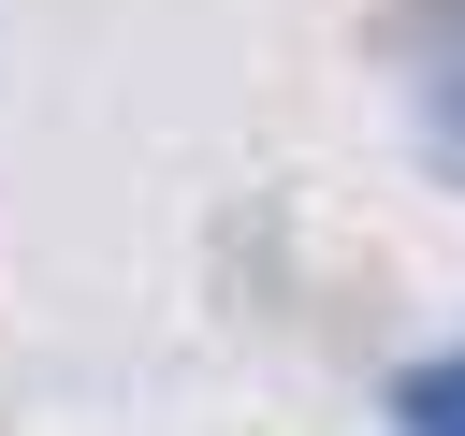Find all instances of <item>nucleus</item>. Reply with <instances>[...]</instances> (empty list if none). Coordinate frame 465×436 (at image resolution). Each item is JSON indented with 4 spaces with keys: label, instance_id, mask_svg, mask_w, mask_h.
I'll list each match as a JSON object with an SVG mask.
<instances>
[{
    "label": "nucleus",
    "instance_id": "nucleus-2",
    "mask_svg": "<svg viewBox=\"0 0 465 436\" xmlns=\"http://www.w3.org/2000/svg\"><path fill=\"white\" fill-rule=\"evenodd\" d=\"M392 436H465V349H436V363L392 378Z\"/></svg>",
    "mask_w": 465,
    "mask_h": 436
},
{
    "label": "nucleus",
    "instance_id": "nucleus-1",
    "mask_svg": "<svg viewBox=\"0 0 465 436\" xmlns=\"http://www.w3.org/2000/svg\"><path fill=\"white\" fill-rule=\"evenodd\" d=\"M407 102H421L436 160L465 174V0H407Z\"/></svg>",
    "mask_w": 465,
    "mask_h": 436
}]
</instances>
